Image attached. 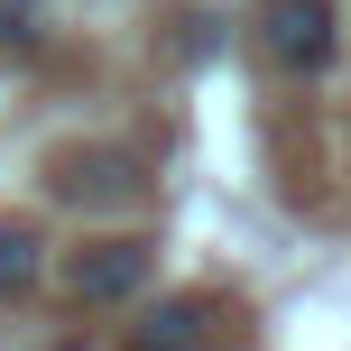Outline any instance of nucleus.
I'll return each mask as SVG.
<instances>
[{
	"instance_id": "obj_1",
	"label": "nucleus",
	"mask_w": 351,
	"mask_h": 351,
	"mask_svg": "<svg viewBox=\"0 0 351 351\" xmlns=\"http://www.w3.org/2000/svg\"><path fill=\"white\" fill-rule=\"evenodd\" d=\"M333 47H342L333 0H259V56H268V65L324 74V65H333Z\"/></svg>"
},
{
	"instance_id": "obj_2",
	"label": "nucleus",
	"mask_w": 351,
	"mask_h": 351,
	"mask_svg": "<svg viewBox=\"0 0 351 351\" xmlns=\"http://www.w3.org/2000/svg\"><path fill=\"white\" fill-rule=\"evenodd\" d=\"M148 287V241H93L65 259V296L74 305H130Z\"/></svg>"
},
{
	"instance_id": "obj_3",
	"label": "nucleus",
	"mask_w": 351,
	"mask_h": 351,
	"mask_svg": "<svg viewBox=\"0 0 351 351\" xmlns=\"http://www.w3.org/2000/svg\"><path fill=\"white\" fill-rule=\"evenodd\" d=\"M213 333H222L213 296H158L130 324V351H213Z\"/></svg>"
},
{
	"instance_id": "obj_4",
	"label": "nucleus",
	"mask_w": 351,
	"mask_h": 351,
	"mask_svg": "<svg viewBox=\"0 0 351 351\" xmlns=\"http://www.w3.org/2000/svg\"><path fill=\"white\" fill-rule=\"evenodd\" d=\"M56 194L65 204H139V167L121 148H84V158H56Z\"/></svg>"
},
{
	"instance_id": "obj_5",
	"label": "nucleus",
	"mask_w": 351,
	"mask_h": 351,
	"mask_svg": "<svg viewBox=\"0 0 351 351\" xmlns=\"http://www.w3.org/2000/svg\"><path fill=\"white\" fill-rule=\"evenodd\" d=\"M37 278H47V241L28 222H0V296H28Z\"/></svg>"
}]
</instances>
